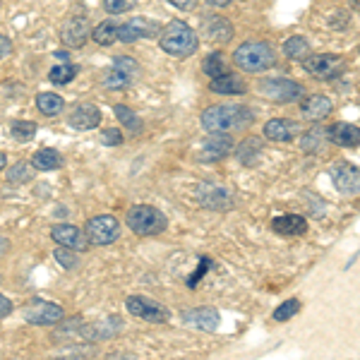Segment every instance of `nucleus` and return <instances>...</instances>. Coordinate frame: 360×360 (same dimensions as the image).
Instances as JSON below:
<instances>
[{
    "instance_id": "1",
    "label": "nucleus",
    "mask_w": 360,
    "mask_h": 360,
    "mask_svg": "<svg viewBox=\"0 0 360 360\" xmlns=\"http://www.w3.org/2000/svg\"><path fill=\"white\" fill-rule=\"evenodd\" d=\"M255 123V111L240 103H219L202 111V127L209 132L245 130Z\"/></svg>"
},
{
    "instance_id": "2",
    "label": "nucleus",
    "mask_w": 360,
    "mask_h": 360,
    "mask_svg": "<svg viewBox=\"0 0 360 360\" xmlns=\"http://www.w3.org/2000/svg\"><path fill=\"white\" fill-rule=\"evenodd\" d=\"M161 49L166 51L168 56H176V58H188L193 56L200 46V37L188 22H171L166 25V29L161 32V39H159Z\"/></svg>"
},
{
    "instance_id": "3",
    "label": "nucleus",
    "mask_w": 360,
    "mask_h": 360,
    "mask_svg": "<svg viewBox=\"0 0 360 360\" xmlns=\"http://www.w3.org/2000/svg\"><path fill=\"white\" fill-rule=\"evenodd\" d=\"M233 63L245 72H264L276 65V53L266 41H245L236 49Z\"/></svg>"
},
{
    "instance_id": "4",
    "label": "nucleus",
    "mask_w": 360,
    "mask_h": 360,
    "mask_svg": "<svg viewBox=\"0 0 360 360\" xmlns=\"http://www.w3.org/2000/svg\"><path fill=\"white\" fill-rule=\"evenodd\" d=\"M125 224L130 226V231L135 236H159L168 229V219L161 209H156L152 205H135L127 209Z\"/></svg>"
},
{
    "instance_id": "5",
    "label": "nucleus",
    "mask_w": 360,
    "mask_h": 360,
    "mask_svg": "<svg viewBox=\"0 0 360 360\" xmlns=\"http://www.w3.org/2000/svg\"><path fill=\"white\" fill-rule=\"evenodd\" d=\"M84 236L89 245H113L120 238V221L111 214H98L86 221Z\"/></svg>"
},
{
    "instance_id": "6",
    "label": "nucleus",
    "mask_w": 360,
    "mask_h": 360,
    "mask_svg": "<svg viewBox=\"0 0 360 360\" xmlns=\"http://www.w3.org/2000/svg\"><path fill=\"white\" fill-rule=\"evenodd\" d=\"M303 70L315 79H334L336 75H341L346 70V60L334 53H307L303 58Z\"/></svg>"
},
{
    "instance_id": "7",
    "label": "nucleus",
    "mask_w": 360,
    "mask_h": 360,
    "mask_svg": "<svg viewBox=\"0 0 360 360\" xmlns=\"http://www.w3.org/2000/svg\"><path fill=\"white\" fill-rule=\"evenodd\" d=\"M257 91L264 98H269V101L288 103L303 96V84L293 82V79H286V77H271V79H262V82L257 84Z\"/></svg>"
},
{
    "instance_id": "8",
    "label": "nucleus",
    "mask_w": 360,
    "mask_h": 360,
    "mask_svg": "<svg viewBox=\"0 0 360 360\" xmlns=\"http://www.w3.org/2000/svg\"><path fill=\"white\" fill-rule=\"evenodd\" d=\"M125 307L130 315L144 319V322H152V324H166L168 319H171L168 307L156 303L152 298H147V295H130V298L125 300Z\"/></svg>"
},
{
    "instance_id": "9",
    "label": "nucleus",
    "mask_w": 360,
    "mask_h": 360,
    "mask_svg": "<svg viewBox=\"0 0 360 360\" xmlns=\"http://www.w3.org/2000/svg\"><path fill=\"white\" fill-rule=\"evenodd\" d=\"M197 200L205 209H214V212H229L236 205L233 193L221 183H202L197 188Z\"/></svg>"
},
{
    "instance_id": "10",
    "label": "nucleus",
    "mask_w": 360,
    "mask_h": 360,
    "mask_svg": "<svg viewBox=\"0 0 360 360\" xmlns=\"http://www.w3.org/2000/svg\"><path fill=\"white\" fill-rule=\"evenodd\" d=\"M25 319L29 324H34V327H53V324L65 319V312H63L60 305L34 298L25 310Z\"/></svg>"
},
{
    "instance_id": "11",
    "label": "nucleus",
    "mask_w": 360,
    "mask_h": 360,
    "mask_svg": "<svg viewBox=\"0 0 360 360\" xmlns=\"http://www.w3.org/2000/svg\"><path fill=\"white\" fill-rule=\"evenodd\" d=\"M159 25L154 20H147V17H135V20L125 22V25L118 27V41L123 44H135L139 39H154L159 37Z\"/></svg>"
},
{
    "instance_id": "12",
    "label": "nucleus",
    "mask_w": 360,
    "mask_h": 360,
    "mask_svg": "<svg viewBox=\"0 0 360 360\" xmlns=\"http://www.w3.org/2000/svg\"><path fill=\"white\" fill-rule=\"evenodd\" d=\"M329 176L332 183L336 185L341 195H358V185H360V173L356 164H348V161H336L329 168Z\"/></svg>"
},
{
    "instance_id": "13",
    "label": "nucleus",
    "mask_w": 360,
    "mask_h": 360,
    "mask_svg": "<svg viewBox=\"0 0 360 360\" xmlns=\"http://www.w3.org/2000/svg\"><path fill=\"white\" fill-rule=\"evenodd\" d=\"M91 34V27H89V20L84 15H70L65 22H63V29H60V39L63 44H68L70 49H79V46L86 44Z\"/></svg>"
},
{
    "instance_id": "14",
    "label": "nucleus",
    "mask_w": 360,
    "mask_h": 360,
    "mask_svg": "<svg viewBox=\"0 0 360 360\" xmlns=\"http://www.w3.org/2000/svg\"><path fill=\"white\" fill-rule=\"evenodd\" d=\"M51 238H53V243H58V245L70 248V250H75V252L89 250V240H86L84 231L72 224H56L53 229H51Z\"/></svg>"
},
{
    "instance_id": "15",
    "label": "nucleus",
    "mask_w": 360,
    "mask_h": 360,
    "mask_svg": "<svg viewBox=\"0 0 360 360\" xmlns=\"http://www.w3.org/2000/svg\"><path fill=\"white\" fill-rule=\"evenodd\" d=\"M233 152V139L229 135H224V132H212V137H207L205 142H202V147L197 149V159L200 161H219L224 159V156H229Z\"/></svg>"
},
{
    "instance_id": "16",
    "label": "nucleus",
    "mask_w": 360,
    "mask_h": 360,
    "mask_svg": "<svg viewBox=\"0 0 360 360\" xmlns=\"http://www.w3.org/2000/svg\"><path fill=\"white\" fill-rule=\"evenodd\" d=\"M68 123L75 130H94L101 123V111H98L94 103H79L68 115Z\"/></svg>"
},
{
    "instance_id": "17",
    "label": "nucleus",
    "mask_w": 360,
    "mask_h": 360,
    "mask_svg": "<svg viewBox=\"0 0 360 360\" xmlns=\"http://www.w3.org/2000/svg\"><path fill=\"white\" fill-rule=\"evenodd\" d=\"M327 139L336 147L356 149L360 144V130L353 123H334L332 127H327Z\"/></svg>"
},
{
    "instance_id": "18",
    "label": "nucleus",
    "mask_w": 360,
    "mask_h": 360,
    "mask_svg": "<svg viewBox=\"0 0 360 360\" xmlns=\"http://www.w3.org/2000/svg\"><path fill=\"white\" fill-rule=\"evenodd\" d=\"M209 89H212L214 94L236 96V94H245L248 84H245V79H243L240 75L221 72V75H217V77H212V84H209Z\"/></svg>"
},
{
    "instance_id": "19",
    "label": "nucleus",
    "mask_w": 360,
    "mask_h": 360,
    "mask_svg": "<svg viewBox=\"0 0 360 360\" xmlns=\"http://www.w3.org/2000/svg\"><path fill=\"white\" fill-rule=\"evenodd\" d=\"M300 132V125L291 118H271L264 125V137L271 142H291Z\"/></svg>"
},
{
    "instance_id": "20",
    "label": "nucleus",
    "mask_w": 360,
    "mask_h": 360,
    "mask_svg": "<svg viewBox=\"0 0 360 360\" xmlns=\"http://www.w3.org/2000/svg\"><path fill=\"white\" fill-rule=\"evenodd\" d=\"M271 231L278 236L295 238V236H305L307 233V219L300 214H283V217L271 219Z\"/></svg>"
},
{
    "instance_id": "21",
    "label": "nucleus",
    "mask_w": 360,
    "mask_h": 360,
    "mask_svg": "<svg viewBox=\"0 0 360 360\" xmlns=\"http://www.w3.org/2000/svg\"><path fill=\"white\" fill-rule=\"evenodd\" d=\"M183 317L190 327H197L202 332H214L219 327V322H221V315H219L217 307H195V310L185 312Z\"/></svg>"
},
{
    "instance_id": "22",
    "label": "nucleus",
    "mask_w": 360,
    "mask_h": 360,
    "mask_svg": "<svg viewBox=\"0 0 360 360\" xmlns=\"http://www.w3.org/2000/svg\"><path fill=\"white\" fill-rule=\"evenodd\" d=\"M332 111H334L332 98H327V96H322V94H312V96H307L303 103H300V113H303V118L312 120V123L327 118V115L332 113Z\"/></svg>"
},
{
    "instance_id": "23",
    "label": "nucleus",
    "mask_w": 360,
    "mask_h": 360,
    "mask_svg": "<svg viewBox=\"0 0 360 360\" xmlns=\"http://www.w3.org/2000/svg\"><path fill=\"white\" fill-rule=\"evenodd\" d=\"M202 32H207L209 41L226 44L233 37V25H231L229 20H224V17H209L205 22V27H202Z\"/></svg>"
},
{
    "instance_id": "24",
    "label": "nucleus",
    "mask_w": 360,
    "mask_h": 360,
    "mask_svg": "<svg viewBox=\"0 0 360 360\" xmlns=\"http://www.w3.org/2000/svg\"><path fill=\"white\" fill-rule=\"evenodd\" d=\"M32 166L37 171H58V168H63V154L58 149L44 147L32 156Z\"/></svg>"
},
{
    "instance_id": "25",
    "label": "nucleus",
    "mask_w": 360,
    "mask_h": 360,
    "mask_svg": "<svg viewBox=\"0 0 360 360\" xmlns=\"http://www.w3.org/2000/svg\"><path fill=\"white\" fill-rule=\"evenodd\" d=\"M113 113H115V118L120 120V125L127 127V130H130L132 135H139V132H142V125H144L142 118H139V115L132 111L130 106H125V103H115Z\"/></svg>"
},
{
    "instance_id": "26",
    "label": "nucleus",
    "mask_w": 360,
    "mask_h": 360,
    "mask_svg": "<svg viewBox=\"0 0 360 360\" xmlns=\"http://www.w3.org/2000/svg\"><path fill=\"white\" fill-rule=\"evenodd\" d=\"M37 108L41 115H49V118H53V115L63 113V108H65V101H63V96L53 94V91H44V94L37 96Z\"/></svg>"
},
{
    "instance_id": "27",
    "label": "nucleus",
    "mask_w": 360,
    "mask_h": 360,
    "mask_svg": "<svg viewBox=\"0 0 360 360\" xmlns=\"http://www.w3.org/2000/svg\"><path fill=\"white\" fill-rule=\"evenodd\" d=\"M324 142H327V130H324V127H310V130L300 137V147H303V152L307 154L322 152Z\"/></svg>"
},
{
    "instance_id": "28",
    "label": "nucleus",
    "mask_w": 360,
    "mask_h": 360,
    "mask_svg": "<svg viewBox=\"0 0 360 360\" xmlns=\"http://www.w3.org/2000/svg\"><path fill=\"white\" fill-rule=\"evenodd\" d=\"M262 152V139L259 137H248L240 147H236V156L240 159L243 166H255V156Z\"/></svg>"
},
{
    "instance_id": "29",
    "label": "nucleus",
    "mask_w": 360,
    "mask_h": 360,
    "mask_svg": "<svg viewBox=\"0 0 360 360\" xmlns=\"http://www.w3.org/2000/svg\"><path fill=\"white\" fill-rule=\"evenodd\" d=\"M118 27L120 25H115V22H101L98 27H94L91 29V34L89 37L94 39V41L98 44V46H111V44H115L118 41Z\"/></svg>"
},
{
    "instance_id": "30",
    "label": "nucleus",
    "mask_w": 360,
    "mask_h": 360,
    "mask_svg": "<svg viewBox=\"0 0 360 360\" xmlns=\"http://www.w3.org/2000/svg\"><path fill=\"white\" fill-rule=\"evenodd\" d=\"M132 82H135V77H130V75H125V72H120V70H115L111 68L106 75H103V79H101V84L106 86V89H111V91H120V89H127Z\"/></svg>"
},
{
    "instance_id": "31",
    "label": "nucleus",
    "mask_w": 360,
    "mask_h": 360,
    "mask_svg": "<svg viewBox=\"0 0 360 360\" xmlns=\"http://www.w3.org/2000/svg\"><path fill=\"white\" fill-rule=\"evenodd\" d=\"M283 53H286V58H291V60H303L310 53V44L303 37H291L283 41Z\"/></svg>"
},
{
    "instance_id": "32",
    "label": "nucleus",
    "mask_w": 360,
    "mask_h": 360,
    "mask_svg": "<svg viewBox=\"0 0 360 360\" xmlns=\"http://www.w3.org/2000/svg\"><path fill=\"white\" fill-rule=\"evenodd\" d=\"M10 135H13L17 142H32V139L37 137V123H34V120H13Z\"/></svg>"
},
{
    "instance_id": "33",
    "label": "nucleus",
    "mask_w": 360,
    "mask_h": 360,
    "mask_svg": "<svg viewBox=\"0 0 360 360\" xmlns=\"http://www.w3.org/2000/svg\"><path fill=\"white\" fill-rule=\"evenodd\" d=\"M34 171H37V168L32 166V161H20V164H15L8 171V180L13 185H25L34 178Z\"/></svg>"
},
{
    "instance_id": "34",
    "label": "nucleus",
    "mask_w": 360,
    "mask_h": 360,
    "mask_svg": "<svg viewBox=\"0 0 360 360\" xmlns=\"http://www.w3.org/2000/svg\"><path fill=\"white\" fill-rule=\"evenodd\" d=\"M77 77V65H70V63H63V65H56L49 72V79L53 84H70Z\"/></svg>"
},
{
    "instance_id": "35",
    "label": "nucleus",
    "mask_w": 360,
    "mask_h": 360,
    "mask_svg": "<svg viewBox=\"0 0 360 360\" xmlns=\"http://www.w3.org/2000/svg\"><path fill=\"white\" fill-rule=\"evenodd\" d=\"M298 312H300V300L288 298L271 312V319H274V322H288V319H293V315H298Z\"/></svg>"
},
{
    "instance_id": "36",
    "label": "nucleus",
    "mask_w": 360,
    "mask_h": 360,
    "mask_svg": "<svg viewBox=\"0 0 360 360\" xmlns=\"http://www.w3.org/2000/svg\"><path fill=\"white\" fill-rule=\"evenodd\" d=\"M53 257H56V262L63 266V269H68V271L77 269V252H75V250L58 245L56 252H53Z\"/></svg>"
},
{
    "instance_id": "37",
    "label": "nucleus",
    "mask_w": 360,
    "mask_h": 360,
    "mask_svg": "<svg viewBox=\"0 0 360 360\" xmlns=\"http://www.w3.org/2000/svg\"><path fill=\"white\" fill-rule=\"evenodd\" d=\"M202 70H205V75H209V77H217V75H221L226 65H224V56L219 53H212V56H207L205 60H202Z\"/></svg>"
},
{
    "instance_id": "38",
    "label": "nucleus",
    "mask_w": 360,
    "mask_h": 360,
    "mask_svg": "<svg viewBox=\"0 0 360 360\" xmlns=\"http://www.w3.org/2000/svg\"><path fill=\"white\" fill-rule=\"evenodd\" d=\"M139 5V0H103V10L108 15H120V13H130Z\"/></svg>"
},
{
    "instance_id": "39",
    "label": "nucleus",
    "mask_w": 360,
    "mask_h": 360,
    "mask_svg": "<svg viewBox=\"0 0 360 360\" xmlns=\"http://www.w3.org/2000/svg\"><path fill=\"white\" fill-rule=\"evenodd\" d=\"M113 68H115V70H120V72H125V75H130V77H137V75H139V63L135 60V58H130V56L115 58V60H113Z\"/></svg>"
},
{
    "instance_id": "40",
    "label": "nucleus",
    "mask_w": 360,
    "mask_h": 360,
    "mask_svg": "<svg viewBox=\"0 0 360 360\" xmlns=\"http://www.w3.org/2000/svg\"><path fill=\"white\" fill-rule=\"evenodd\" d=\"M123 132H120V127H106V130H101V142L103 147H120L123 144Z\"/></svg>"
},
{
    "instance_id": "41",
    "label": "nucleus",
    "mask_w": 360,
    "mask_h": 360,
    "mask_svg": "<svg viewBox=\"0 0 360 360\" xmlns=\"http://www.w3.org/2000/svg\"><path fill=\"white\" fill-rule=\"evenodd\" d=\"M212 266H214L212 259H209V257H202V259H200V266L195 269V274H193V276H188V288H197V283H200L202 278H205V274H207L209 269H212Z\"/></svg>"
},
{
    "instance_id": "42",
    "label": "nucleus",
    "mask_w": 360,
    "mask_h": 360,
    "mask_svg": "<svg viewBox=\"0 0 360 360\" xmlns=\"http://www.w3.org/2000/svg\"><path fill=\"white\" fill-rule=\"evenodd\" d=\"M8 56H13V41L0 34V58H8Z\"/></svg>"
},
{
    "instance_id": "43",
    "label": "nucleus",
    "mask_w": 360,
    "mask_h": 360,
    "mask_svg": "<svg viewBox=\"0 0 360 360\" xmlns=\"http://www.w3.org/2000/svg\"><path fill=\"white\" fill-rule=\"evenodd\" d=\"M10 312H13V300H10V298H5V295L0 293V319H3V317H8Z\"/></svg>"
},
{
    "instance_id": "44",
    "label": "nucleus",
    "mask_w": 360,
    "mask_h": 360,
    "mask_svg": "<svg viewBox=\"0 0 360 360\" xmlns=\"http://www.w3.org/2000/svg\"><path fill=\"white\" fill-rule=\"evenodd\" d=\"M166 3H171L173 8H178V10H193L197 5V0H166Z\"/></svg>"
},
{
    "instance_id": "45",
    "label": "nucleus",
    "mask_w": 360,
    "mask_h": 360,
    "mask_svg": "<svg viewBox=\"0 0 360 360\" xmlns=\"http://www.w3.org/2000/svg\"><path fill=\"white\" fill-rule=\"evenodd\" d=\"M207 3L212 5V8H226V5H231L233 0H207Z\"/></svg>"
},
{
    "instance_id": "46",
    "label": "nucleus",
    "mask_w": 360,
    "mask_h": 360,
    "mask_svg": "<svg viewBox=\"0 0 360 360\" xmlns=\"http://www.w3.org/2000/svg\"><path fill=\"white\" fill-rule=\"evenodd\" d=\"M8 250H10V240H8V238L0 236V257H3V255L8 252Z\"/></svg>"
},
{
    "instance_id": "47",
    "label": "nucleus",
    "mask_w": 360,
    "mask_h": 360,
    "mask_svg": "<svg viewBox=\"0 0 360 360\" xmlns=\"http://www.w3.org/2000/svg\"><path fill=\"white\" fill-rule=\"evenodd\" d=\"M5 166H8V156H5V154H0V171H3Z\"/></svg>"
},
{
    "instance_id": "48",
    "label": "nucleus",
    "mask_w": 360,
    "mask_h": 360,
    "mask_svg": "<svg viewBox=\"0 0 360 360\" xmlns=\"http://www.w3.org/2000/svg\"><path fill=\"white\" fill-rule=\"evenodd\" d=\"M56 56L60 58V60H68V51H56Z\"/></svg>"
}]
</instances>
